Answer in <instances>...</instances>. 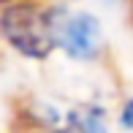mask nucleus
I'll list each match as a JSON object with an SVG mask.
<instances>
[{"label": "nucleus", "instance_id": "7ed1b4c3", "mask_svg": "<svg viewBox=\"0 0 133 133\" xmlns=\"http://www.w3.org/2000/svg\"><path fill=\"white\" fill-rule=\"evenodd\" d=\"M82 133H111L109 125H106L103 109H98V106L87 109V114L82 117Z\"/></svg>", "mask_w": 133, "mask_h": 133}, {"label": "nucleus", "instance_id": "f257e3e1", "mask_svg": "<svg viewBox=\"0 0 133 133\" xmlns=\"http://www.w3.org/2000/svg\"><path fill=\"white\" fill-rule=\"evenodd\" d=\"M65 8H38L27 3H8L0 11V35L30 60L49 57L57 46V25Z\"/></svg>", "mask_w": 133, "mask_h": 133}, {"label": "nucleus", "instance_id": "f03ea898", "mask_svg": "<svg viewBox=\"0 0 133 133\" xmlns=\"http://www.w3.org/2000/svg\"><path fill=\"white\" fill-rule=\"evenodd\" d=\"M101 41H103L101 22L92 14H87V11H79V14L63 11L60 25H57V46H63L68 57H74V60L98 57Z\"/></svg>", "mask_w": 133, "mask_h": 133}, {"label": "nucleus", "instance_id": "39448f33", "mask_svg": "<svg viewBox=\"0 0 133 133\" xmlns=\"http://www.w3.org/2000/svg\"><path fill=\"white\" fill-rule=\"evenodd\" d=\"M0 3H11V0H0Z\"/></svg>", "mask_w": 133, "mask_h": 133}, {"label": "nucleus", "instance_id": "20e7f679", "mask_svg": "<svg viewBox=\"0 0 133 133\" xmlns=\"http://www.w3.org/2000/svg\"><path fill=\"white\" fill-rule=\"evenodd\" d=\"M119 122H122V128H128L133 133V98L128 101V103L122 106V114H119Z\"/></svg>", "mask_w": 133, "mask_h": 133}]
</instances>
